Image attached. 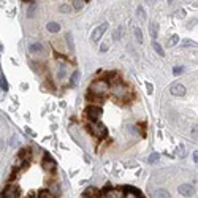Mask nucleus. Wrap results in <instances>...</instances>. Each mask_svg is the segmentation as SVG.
<instances>
[{
	"label": "nucleus",
	"instance_id": "f257e3e1",
	"mask_svg": "<svg viewBox=\"0 0 198 198\" xmlns=\"http://www.w3.org/2000/svg\"><path fill=\"white\" fill-rule=\"evenodd\" d=\"M109 90V84L108 81H94L90 84V87L87 90V94H92V95H98V97H103L106 92Z\"/></svg>",
	"mask_w": 198,
	"mask_h": 198
},
{
	"label": "nucleus",
	"instance_id": "f03ea898",
	"mask_svg": "<svg viewBox=\"0 0 198 198\" xmlns=\"http://www.w3.org/2000/svg\"><path fill=\"white\" fill-rule=\"evenodd\" d=\"M87 129H89V132L92 133V135L97 136V138H105V136H106V127H105L102 122H98V121L97 122H90Z\"/></svg>",
	"mask_w": 198,
	"mask_h": 198
},
{
	"label": "nucleus",
	"instance_id": "7ed1b4c3",
	"mask_svg": "<svg viewBox=\"0 0 198 198\" xmlns=\"http://www.w3.org/2000/svg\"><path fill=\"white\" fill-rule=\"evenodd\" d=\"M86 114H87L90 122H97L100 114H102V108L98 106V105H89L87 109H86Z\"/></svg>",
	"mask_w": 198,
	"mask_h": 198
},
{
	"label": "nucleus",
	"instance_id": "20e7f679",
	"mask_svg": "<svg viewBox=\"0 0 198 198\" xmlns=\"http://www.w3.org/2000/svg\"><path fill=\"white\" fill-rule=\"evenodd\" d=\"M41 165H43V168L46 169V171H52V169L55 168V162H54V159L49 155L48 152L43 155V160H41Z\"/></svg>",
	"mask_w": 198,
	"mask_h": 198
},
{
	"label": "nucleus",
	"instance_id": "39448f33",
	"mask_svg": "<svg viewBox=\"0 0 198 198\" xmlns=\"http://www.w3.org/2000/svg\"><path fill=\"white\" fill-rule=\"evenodd\" d=\"M2 198H18V187L15 184H8L2 193Z\"/></svg>",
	"mask_w": 198,
	"mask_h": 198
},
{
	"label": "nucleus",
	"instance_id": "423d86ee",
	"mask_svg": "<svg viewBox=\"0 0 198 198\" xmlns=\"http://www.w3.org/2000/svg\"><path fill=\"white\" fill-rule=\"evenodd\" d=\"M178 192L182 196H192L195 193V187L190 186V184H181V186L178 187Z\"/></svg>",
	"mask_w": 198,
	"mask_h": 198
},
{
	"label": "nucleus",
	"instance_id": "0eeeda50",
	"mask_svg": "<svg viewBox=\"0 0 198 198\" xmlns=\"http://www.w3.org/2000/svg\"><path fill=\"white\" fill-rule=\"evenodd\" d=\"M106 29H108V24H106V22H103L102 25H98L97 29L92 32V37H90L92 41H98V40H100V37H102L105 32H106Z\"/></svg>",
	"mask_w": 198,
	"mask_h": 198
},
{
	"label": "nucleus",
	"instance_id": "6e6552de",
	"mask_svg": "<svg viewBox=\"0 0 198 198\" xmlns=\"http://www.w3.org/2000/svg\"><path fill=\"white\" fill-rule=\"evenodd\" d=\"M112 94H114L116 97H125L127 94V87H125V84L122 82H117V84H112Z\"/></svg>",
	"mask_w": 198,
	"mask_h": 198
},
{
	"label": "nucleus",
	"instance_id": "1a4fd4ad",
	"mask_svg": "<svg viewBox=\"0 0 198 198\" xmlns=\"http://www.w3.org/2000/svg\"><path fill=\"white\" fill-rule=\"evenodd\" d=\"M169 92H171L174 97H184V95H186V87H184L182 84L176 82V84H173V86L169 87Z\"/></svg>",
	"mask_w": 198,
	"mask_h": 198
},
{
	"label": "nucleus",
	"instance_id": "9d476101",
	"mask_svg": "<svg viewBox=\"0 0 198 198\" xmlns=\"http://www.w3.org/2000/svg\"><path fill=\"white\" fill-rule=\"evenodd\" d=\"M151 195H152V198H169L168 190H165V189H155V190H151Z\"/></svg>",
	"mask_w": 198,
	"mask_h": 198
},
{
	"label": "nucleus",
	"instance_id": "9b49d317",
	"mask_svg": "<svg viewBox=\"0 0 198 198\" xmlns=\"http://www.w3.org/2000/svg\"><path fill=\"white\" fill-rule=\"evenodd\" d=\"M106 198H122L124 196V192L122 190H116V189H108L106 193H105Z\"/></svg>",
	"mask_w": 198,
	"mask_h": 198
},
{
	"label": "nucleus",
	"instance_id": "f8f14e48",
	"mask_svg": "<svg viewBox=\"0 0 198 198\" xmlns=\"http://www.w3.org/2000/svg\"><path fill=\"white\" fill-rule=\"evenodd\" d=\"M122 198H141V196H139V193L136 192L135 189H127L125 192H124Z\"/></svg>",
	"mask_w": 198,
	"mask_h": 198
},
{
	"label": "nucleus",
	"instance_id": "ddd939ff",
	"mask_svg": "<svg viewBox=\"0 0 198 198\" xmlns=\"http://www.w3.org/2000/svg\"><path fill=\"white\" fill-rule=\"evenodd\" d=\"M46 29L51 32V33H57V32L60 30V25H59L57 22H49V24L46 25Z\"/></svg>",
	"mask_w": 198,
	"mask_h": 198
},
{
	"label": "nucleus",
	"instance_id": "4468645a",
	"mask_svg": "<svg viewBox=\"0 0 198 198\" xmlns=\"http://www.w3.org/2000/svg\"><path fill=\"white\" fill-rule=\"evenodd\" d=\"M149 30H151V37L155 40V38H157V35H159V24L157 22H152L151 27H149Z\"/></svg>",
	"mask_w": 198,
	"mask_h": 198
},
{
	"label": "nucleus",
	"instance_id": "2eb2a0df",
	"mask_svg": "<svg viewBox=\"0 0 198 198\" xmlns=\"http://www.w3.org/2000/svg\"><path fill=\"white\" fill-rule=\"evenodd\" d=\"M122 32H124V27H122V25H119V27H117V29H116V32H114V33H112V40H114V41H117V40H121V38H122V35H124Z\"/></svg>",
	"mask_w": 198,
	"mask_h": 198
},
{
	"label": "nucleus",
	"instance_id": "dca6fc26",
	"mask_svg": "<svg viewBox=\"0 0 198 198\" xmlns=\"http://www.w3.org/2000/svg\"><path fill=\"white\" fill-rule=\"evenodd\" d=\"M79 78H81V73L78 72H73V75H72V79H70V84H72V86H76L78 82H79Z\"/></svg>",
	"mask_w": 198,
	"mask_h": 198
},
{
	"label": "nucleus",
	"instance_id": "f3484780",
	"mask_svg": "<svg viewBox=\"0 0 198 198\" xmlns=\"http://www.w3.org/2000/svg\"><path fill=\"white\" fill-rule=\"evenodd\" d=\"M87 102H92V103H102V102H103V97H98V95H92V94H87Z\"/></svg>",
	"mask_w": 198,
	"mask_h": 198
},
{
	"label": "nucleus",
	"instance_id": "a211bd4d",
	"mask_svg": "<svg viewBox=\"0 0 198 198\" xmlns=\"http://www.w3.org/2000/svg\"><path fill=\"white\" fill-rule=\"evenodd\" d=\"M29 49H30V52H41L43 51V46H41V43H32L29 46Z\"/></svg>",
	"mask_w": 198,
	"mask_h": 198
},
{
	"label": "nucleus",
	"instance_id": "6ab92c4d",
	"mask_svg": "<svg viewBox=\"0 0 198 198\" xmlns=\"http://www.w3.org/2000/svg\"><path fill=\"white\" fill-rule=\"evenodd\" d=\"M65 40H67L68 49H70V51H73V49H75V43H73V37H72V33H67V35H65Z\"/></svg>",
	"mask_w": 198,
	"mask_h": 198
},
{
	"label": "nucleus",
	"instance_id": "aec40b11",
	"mask_svg": "<svg viewBox=\"0 0 198 198\" xmlns=\"http://www.w3.org/2000/svg\"><path fill=\"white\" fill-rule=\"evenodd\" d=\"M152 46H154V51L155 52H157L159 55H165V51H163V48H162L159 43H157V41H154V43H152Z\"/></svg>",
	"mask_w": 198,
	"mask_h": 198
},
{
	"label": "nucleus",
	"instance_id": "412c9836",
	"mask_svg": "<svg viewBox=\"0 0 198 198\" xmlns=\"http://www.w3.org/2000/svg\"><path fill=\"white\" fill-rule=\"evenodd\" d=\"M133 33H135V38H136L138 43H143V33H141V30L138 29V27L133 29Z\"/></svg>",
	"mask_w": 198,
	"mask_h": 198
},
{
	"label": "nucleus",
	"instance_id": "4be33fe9",
	"mask_svg": "<svg viewBox=\"0 0 198 198\" xmlns=\"http://www.w3.org/2000/svg\"><path fill=\"white\" fill-rule=\"evenodd\" d=\"M38 198H55L49 190H41V192L38 193Z\"/></svg>",
	"mask_w": 198,
	"mask_h": 198
},
{
	"label": "nucleus",
	"instance_id": "5701e85b",
	"mask_svg": "<svg viewBox=\"0 0 198 198\" xmlns=\"http://www.w3.org/2000/svg\"><path fill=\"white\" fill-rule=\"evenodd\" d=\"M0 89H2V90H8V82H6L3 75H0Z\"/></svg>",
	"mask_w": 198,
	"mask_h": 198
},
{
	"label": "nucleus",
	"instance_id": "b1692460",
	"mask_svg": "<svg viewBox=\"0 0 198 198\" xmlns=\"http://www.w3.org/2000/svg\"><path fill=\"white\" fill-rule=\"evenodd\" d=\"M159 159H160V155H159L157 152H154V154H151V155H149V159H147V162H149V163H157V162H159Z\"/></svg>",
	"mask_w": 198,
	"mask_h": 198
},
{
	"label": "nucleus",
	"instance_id": "393cba45",
	"mask_svg": "<svg viewBox=\"0 0 198 198\" xmlns=\"http://www.w3.org/2000/svg\"><path fill=\"white\" fill-rule=\"evenodd\" d=\"M178 155H179L181 159H182V157H186V155H187V149H186V146H184V144H181V146L178 147Z\"/></svg>",
	"mask_w": 198,
	"mask_h": 198
},
{
	"label": "nucleus",
	"instance_id": "a878e982",
	"mask_svg": "<svg viewBox=\"0 0 198 198\" xmlns=\"http://www.w3.org/2000/svg\"><path fill=\"white\" fill-rule=\"evenodd\" d=\"M136 16H138L141 21H144V19H146V13H144V10L141 8V6H139V8L136 10Z\"/></svg>",
	"mask_w": 198,
	"mask_h": 198
},
{
	"label": "nucleus",
	"instance_id": "bb28decb",
	"mask_svg": "<svg viewBox=\"0 0 198 198\" xmlns=\"http://www.w3.org/2000/svg\"><path fill=\"white\" fill-rule=\"evenodd\" d=\"M73 6L76 10H81L84 6V0H73Z\"/></svg>",
	"mask_w": 198,
	"mask_h": 198
},
{
	"label": "nucleus",
	"instance_id": "cd10ccee",
	"mask_svg": "<svg viewBox=\"0 0 198 198\" xmlns=\"http://www.w3.org/2000/svg\"><path fill=\"white\" fill-rule=\"evenodd\" d=\"M178 41H179V37H178V35H173V37L168 40V46H173V45L178 43Z\"/></svg>",
	"mask_w": 198,
	"mask_h": 198
},
{
	"label": "nucleus",
	"instance_id": "c85d7f7f",
	"mask_svg": "<svg viewBox=\"0 0 198 198\" xmlns=\"http://www.w3.org/2000/svg\"><path fill=\"white\" fill-rule=\"evenodd\" d=\"M59 11H60V13H65V15H68V13H72V8H70L68 5H62L60 8H59Z\"/></svg>",
	"mask_w": 198,
	"mask_h": 198
},
{
	"label": "nucleus",
	"instance_id": "c756f323",
	"mask_svg": "<svg viewBox=\"0 0 198 198\" xmlns=\"http://www.w3.org/2000/svg\"><path fill=\"white\" fill-rule=\"evenodd\" d=\"M184 73V67H174L173 68V75L178 76V75H182Z\"/></svg>",
	"mask_w": 198,
	"mask_h": 198
},
{
	"label": "nucleus",
	"instance_id": "7c9ffc66",
	"mask_svg": "<svg viewBox=\"0 0 198 198\" xmlns=\"http://www.w3.org/2000/svg\"><path fill=\"white\" fill-rule=\"evenodd\" d=\"M192 136H193L195 139H198V124H195V125L192 127Z\"/></svg>",
	"mask_w": 198,
	"mask_h": 198
},
{
	"label": "nucleus",
	"instance_id": "2f4dec72",
	"mask_svg": "<svg viewBox=\"0 0 198 198\" xmlns=\"http://www.w3.org/2000/svg\"><path fill=\"white\" fill-rule=\"evenodd\" d=\"M35 10H37V6H35V5H30V6H29V11H27V16L32 18L33 13H35Z\"/></svg>",
	"mask_w": 198,
	"mask_h": 198
},
{
	"label": "nucleus",
	"instance_id": "473e14b6",
	"mask_svg": "<svg viewBox=\"0 0 198 198\" xmlns=\"http://www.w3.org/2000/svg\"><path fill=\"white\" fill-rule=\"evenodd\" d=\"M182 45H184V46H198L195 41H192V40H184V41H182Z\"/></svg>",
	"mask_w": 198,
	"mask_h": 198
},
{
	"label": "nucleus",
	"instance_id": "72a5a7b5",
	"mask_svg": "<svg viewBox=\"0 0 198 198\" xmlns=\"http://www.w3.org/2000/svg\"><path fill=\"white\" fill-rule=\"evenodd\" d=\"M146 89H147V94H149V95L154 92V86H152L151 82H146Z\"/></svg>",
	"mask_w": 198,
	"mask_h": 198
},
{
	"label": "nucleus",
	"instance_id": "f704fd0d",
	"mask_svg": "<svg viewBox=\"0 0 198 198\" xmlns=\"http://www.w3.org/2000/svg\"><path fill=\"white\" fill-rule=\"evenodd\" d=\"M65 76H67V72H65V68H60V70H59V78L62 79V78H65Z\"/></svg>",
	"mask_w": 198,
	"mask_h": 198
},
{
	"label": "nucleus",
	"instance_id": "c9c22d12",
	"mask_svg": "<svg viewBox=\"0 0 198 198\" xmlns=\"http://www.w3.org/2000/svg\"><path fill=\"white\" fill-rule=\"evenodd\" d=\"M100 51H102V52H105V51H108V45H106V43H103V45L100 46Z\"/></svg>",
	"mask_w": 198,
	"mask_h": 198
},
{
	"label": "nucleus",
	"instance_id": "e433bc0d",
	"mask_svg": "<svg viewBox=\"0 0 198 198\" xmlns=\"http://www.w3.org/2000/svg\"><path fill=\"white\" fill-rule=\"evenodd\" d=\"M10 144H11V146H13V144L16 146V144H18V138H15V136H13V138H10Z\"/></svg>",
	"mask_w": 198,
	"mask_h": 198
},
{
	"label": "nucleus",
	"instance_id": "4c0bfd02",
	"mask_svg": "<svg viewBox=\"0 0 198 198\" xmlns=\"http://www.w3.org/2000/svg\"><path fill=\"white\" fill-rule=\"evenodd\" d=\"M193 162H195V163H198V151L193 152Z\"/></svg>",
	"mask_w": 198,
	"mask_h": 198
},
{
	"label": "nucleus",
	"instance_id": "58836bf2",
	"mask_svg": "<svg viewBox=\"0 0 198 198\" xmlns=\"http://www.w3.org/2000/svg\"><path fill=\"white\" fill-rule=\"evenodd\" d=\"M2 147H3V143H2V139H0V151H2Z\"/></svg>",
	"mask_w": 198,
	"mask_h": 198
},
{
	"label": "nucleus",
	"instance_id": "ea45409f",
	"mask_svg": "<svg viewBox=\"0 0 198 198\" xmlns=\"http://www.w3.org/2000/svg\"><path fill=\"white\" fill-rule=\"evenodd\" d=\"M146 2H147V3H149V5H151V3H154V0H146Z\"/></svg>",
	"mask_w": 198,
	"mask_h": 198
},
{
	"label": "nucleus",
	"instance_id": "a19ab883",
	"mask_svg": "<svg viewBox=\"0 0 198 198\" xmlns=\"http://www.w3.org/2000/svg\"><path fill=\"white\" fill-rule=\"evenodd\" d=\"M168 2H169V3H171V2H173V0H168Z\"/></svg>",
	"mask_w": 198,
	"mask_h": 198
},
{
	"label": "nucleus",
	"instance_id": "79ce46f5",
	"mask_svg": "<svg viewBox=\"0 0 198 198\" xmlns=\"http://www.w3.org/2000/svg\"><path fill=\"white\" fill-rule=\"evenodd\" d=\"M84 2H89V0H84Z\"/></svg>",
	"mask_w": 198,
	"mask_h": 198
}]
</instances>
